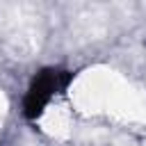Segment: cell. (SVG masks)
Listing matches in <instances>:
<instances>
[{"label":"cell","mask_w":146,"mask_h":146,"mask_svg":"<svg viewBox=\"0 0 146 146\" xmlns=\"http://www.w3.org/2000/svg\"><path fill=\"white\" fill-rule=\"evenodd\" d=\"M71 78H73V73L62 71V68H46V71H41V73L32 80V84H30V89H27V94H25V100H23V112H25V116H27V119H36V116L46 110V105H48L57 94H62V91L68 87Z\"/></svg>","instance_id":"cell-1"}]
</instances>
